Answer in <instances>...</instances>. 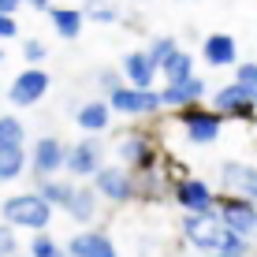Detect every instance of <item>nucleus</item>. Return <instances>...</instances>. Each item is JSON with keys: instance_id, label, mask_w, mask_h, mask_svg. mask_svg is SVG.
<instances>
[{"instance_id": "1", "label": "nucleus", "mask_w": 257, "mask_h": 257, "mask_svg": "<svg viewBox=\"0 0 257 257\" xmlns=\"http://www.w3.org/2000/svg\"><path fill=\"white\" fill-rule=\"evenodd\" d=\"M0 212H4V224L8 227H26V231H34V235H41L52 224V205L41 198L38 190H34V194H12V198H4Z\"/></svg>"}, {"instance_id": "2", "label": "nucleus", "mask_w": 257, "mask_h": 257, "mask_svg": "<svg viewBox=\"0 0 257 257\" xmlns=\"http://www.w3.org/2000/svg\"><path fill=\"white\" fill-rule=\"evenodd\" d=\"M161 146L153 142V135H146V131H127V135L119 138V164L127 168V172L135 175H149V172H161Z\"/></svg>"}, {"instance_id": "3", "label": "nucleus", "mask_w": 257, "mask_h": 257, "mask_svg": "<svg viewBox=\"0 0 257 257\" xmlns=\"http://www.w3.org/2000/svg\"><path fill=\"white\" fill-rule=\"evenodd\" d=\"M172 201L183 209V216H201L216 209V190L201 175H175L172 179Z\"/></svg>"}, {"instance_id": "4", "label": "nucleus", "mask_w": 257, "mask_h": 257, "mask_svg": "<svg viewBox=\"0 0 257 257\" xmlns=\"http://www.w3.org/2000/svg\"><path fill=\"white\" fill-rule=\"evenodd\" d=\"M90 187L97 190V198L112 201V205H127V201L138 198V179H135V172H127L123 164H104L101 172L93 175Z\"/></svg>"}, {"instance_id": "5", "label": "nucleus", "mask_w": 257, "mask_h": 257, "mask_svg": "<svg viewBox=\"0 0 257 257\" xmlns=\"http://www.w3.org/2000/svg\"><path fill=\"white\" fill-rule=\"evenodd\" d=\"M216 216L227 231H235L238 238H257V205L235 194H216Z\"/></svg>"}, {"instance_id": "6", "label": "nucleus", "mask_w": 257, "mask_h": 257, "mask_svg": "<svg viewBox=\"0 0 257 257\" xmlns=\"http://www.w3.org/2000/svg\"><path fill=\"white\" fill-rule=\"evenodd\" d=\"M175 116H179L183 135H187L190 146H212V142H220V135H224V116L205 108V104L183 108V112H175Z\"/></svg>"}, {"instance_id": "7", "label": "nucleus", "mask_w": 257, "mask_h": 257, "mask_svg": "<svg viewBox=\"0 0 257 257\" xmlns=\"http://www.w3.org/2000/svg\"><path fill=\"white\" fill-rule=\"evenodd\" d=\"M108 108L119 112V116H157L164 108L161 104V90H135V86L123 82L116 93H108Z\"/></svg>"}, {"instance_id": "8", "label": "nucleus", "mask_w": 257, "mask_h": 257, "mask_svg": "<svg viewBox=\"0 0 257 257\" xmlns=\"http://www.w3.org/2000/svg\"><path fill=\"white\" fill-rule=\"evenodd\" d=\"M101 168H104V146L97 138H78L75 146H67L64 172H71L75 179H93Z\"/></svg>"}, {"instance_id": "9", "label": "nucleus", "mask_w": 257, "mask_h": 257, "mask_svg": "<svg viewBox=\"0 0 257 257\" xmlns=\"http://www.w3.org/2000/svg\"><path fill=\"white\" fill-rule=\"evenodd\" d=\"M49 86H52L49 71H41V67H23L19 75H15V82H12V90H8V97H12L15 108H30V104H38L41 97L49 93Z\"/></svg>"}, {"instance_id": "10", "label": "nucleus", "mask_w": 257, "mask_h": 257, "mask_svg": "<svg viewBox=\"0 0 257 257\" xmlns=\"http://www.w3.org/2000/svg\"><path fill=\"white\" fill-rule=\"evenodd\" d=\"M220 187H224V194H235V198H246L257 205V164L224 161L220 164Z\"/></svg>"}, {"instance_id": "11", "label": "nucleus", "mask_w": 257, "mask_h": 257, "mask_svg": "<svg viewBox=\"0 0 257 257\" xmlns=\"http://www.w3.org/2000/svg\"><path fill=\"white\" fill-rule=\"evenodd\" d=\"M209 108H212V112H220L224 119H242V123L257 119V104H253L242 90H238L235 82L216 86V90H212V104H209Z\"/></svg>"}, {"instance_id": "12", "label": "nucleus", "mask_w": 257, "mask_h": 257, "mask_svg": "<svg viewBox=\"0 0 257 257\" xmlns=\"http://www.w3.org/2000/svg\"><path fill=\"white\" fill-rule=\"evenodd\" d=\"M67 164V146L60 138H38V146H34L30 153V172L38 175V179H56L60 172H64Z\"/></svg>"}, {"instance_id": "13", "label": "nucleus", "mask_w": 257, "mask_h": 257, "mask_svg": "<svg viewBox=\"0 0 257 257\" xmlns=\"http://www.w3.org/2000/svg\"><path fill=\"white\" fill-rule=\"evenodd\" d=\"M64 250L71 257H119V246L112 242L108 231H101V227H86V231H75L67 238Z\"/></svg>"}, {"instance_id": "14", "label": "nucleus", "mask_w": 257, "mask_h": 257, "mask_svg": "<svg viewBox=\"0 0 257 257\" xmlns=\"http://www.w3.org/2000/svg\"><path fill=\"white\" fill-rule=\"evenodd\" d=\"M205 93H209V82L201 75H194V78H187V82H179V86H164V90H161V104L172 108V112H183V108L201 104Z\"/></svg>"}, {"instance_id": "15", "label": "nucleus", "mask_w": 257, "mask_h": 257, "mask_svg": "<svg viewBox=\"0 0 257 257\" xmlns=\"http://www.w3.org/2000/svg\"><path fill=\"white\" fill-rule=\"evenodd\" d=\"M123 78H127V86H135V90H153V82L161 78V67L149 60L146 49H131L127 56H123Z\"/></svg>"}, {"instance_id": "16", "label": "nucleus", "mask_w": 257, "mask_h": 257, "mask_svg": "<svg viewBox=\"0 0 257 257\" xmlns=\"http://www.w3.org/2000/svg\"><path fill=\"white\" fill-rule=\"evenodd\" d=\"M201 60H205V67H238V41L231 34H205Z\"/></svg>"}, {"instance_id": "17", "label": "nucleus", "mask_w": 257, "mask_h": 257, "mask_svg": "<svg viewBox=\"0 0 257 257\" xmlns=\"http://www.w3.org/2000/svg\"><path fill=\"white\" fill-rule=\"evenodd\" d=\"M97 205H101V198H97V190L93 187H86V183H78L75 194H71V201L64 205V212L75 224H90V220L97 216Z\"/></svg>"}, {"instance_id": "18", "label": "nucleus", "mask_w": 257, "mask_h": 257, "mask_svg": "<svg viewBox=\"0 0 257 257\" xmlns=\"http://www.w3.org/2000/svg\"><path fill=\"white\" fill-rule=\"evenodd\" d=\"M75 123L86 131V135H101V131H108V123H112L108 101H86L82 108L75 112Z\"/></svg>"}, {"instance_id": "19", "label": "nucleus", "mask_w": 257, "mask_h": 257, "mask_svg": "<svg viewBox=\"0 0 257 257\" xmlns=\"http://www.w3.org/2000/svg\"><path fill=\"white\" fill-rule=\"evenodd\" d=\"M49 19H52V30L60 34L64 41H75L82 34V8H49Z\"/></svg>"}, {"instance_id": "20", "label": "nucleus", "mask_w": 257, "mask_h": 257, "mask_svg": "<svg viewBox=\"0 0 257 257\" xmlns=\"http://www.w3.org/2000/svg\"><path fill=\"white\" fill-rule=\"evenodd\" d=\"M198 71H194V52L187 49H179L172 60L161 67V78H164V86H179V82H187V78H194Z\"/></svg>"}, {"instance_id": "21", "label": "nucleus", "mask_w": 257, "mask_h": 257, "mask_svg": "<svg viewBox=\"0 0 257 257\" xmlns=\"http://www.w3.org/2000/svg\"><path fill=\"white\" fill-rule=\"evenodd\" d=\"M138 179V198L142 201H164L172 198V179L164 172H149V175H135Z\"/></svg>"}, {"instance_id": "22", "label": "nucleus", "mask_w": 257, "mask_h": 257, "mask_svg": "<svg viewBox=\"0 0 257 257\" xmlns=\"http://www.w3.org/2000/svg\"><path fill=\"white\" fill-rule=\"evenodd\" d=\"M75 187H78V183H67V179H41L38 183V194L49 201L52 209H56V205L64 209L67 201H71V194H75Z\"/></svg>"}, {"instance_id": "23", "label": "nucleus", "mask_w": 257, "mask_h": 257, "mask_svg": "<svg viewBox=\"0 0 257 257\" xmlns=\"http://www.w3.org/2000/svg\"><path fill=\"white\" fill-rule=\"evenodd\" d=\"M26 164H30L26 149H0V183H12V179H19Z\"/></svg>"}, {"instance_id": "24", "label": "nucleus", "mask_w": 257, "mask_h": 257, "mask_svg": "<svg viewBox=\"0 0 257 257\" xmlns=\"http://www.w3.org/2000/svg\"><path fill=\"white\" fill-rule=\"evenodd\" d=\"M26 127L19 116H0V149H23Z\"/></svg>"}, {"instance_id": "25", "label": "nucleus", "mask_w": 257, "mask_h": 257, "mask_svg": "<svg viewBox=\"0 0 257 257\" xmlns=\"http://www.w3.org/2000/svg\"><path fill=\"white\" fill-rule=\"evenodd\" d=\"M231 82L242 90L250 101L257 104V60H238V67H235V78Z\"/></svg>"}, {"instance_id": "26", "label": "nucleus", "mask_w": 257, "mask_h": 257, "mask_svg": "<svg viewBox=\"0 0 257 257\" xmlns=\"http://www.w3.org/2000/svg\"><path fill=\"white\" fill-rule=\"evenodd\" d=\"M146 52H149V60H153L157 67H164L168 60H172L175 52H179V41H175L172 34H161V38H153V41H149V49H146Z\"/></svg>"}, {"instance_id": "27", "label": "nucleus", "mask_w": 257, "mask_h": 257, "mask_svg": "<svg viewBox=\"0 0 257 257\" xmlns=\"http://www.w3.org/2000/svg\"><path fill=\"white\" fill-rule=\"evenodd\" d=\"M82 19H90V23H116L119 19V8L112 4V0H86Z\"/></svg>"}, {"instance_id": "28", "label": "nucleus", "mask_w": 257, "mask_h": 257, "mask_svg": "<svg viewBox=\"0 0 257 257\" xmlns=\"http://www.w3.org/2000/svg\"><path fill=\"white\" fill-rule=\"evenodd\" d=\"M30 257H71V253H67L52 235L41 231V235H34V242H30Z\"/></svg>"}, {"instance_id": "29", "label": "nucleus", "mask_w": 257, "mask_h": 257, "mask_svg": "<svg viewBox=\"0 0 257 257\" xmlns=\"http://www.w3.org/2000/svg\"><path fill=\"white\" fill-rule=\"evenodd\" d=\"M97 86H101L104 93H116L123 86V75H119V71H112V67H104L101 75H97Z\"/></svg>"}, {"instance_id": "30", "label": "nucleus", "mask_w": 257, "mask_h": 257, "mask_svg": "<svg viewBox=\"0 0 257 257\" xmlns=\"http://www.w3.org/2000/svg\"><path fill=\"white\" fill-rule=\"evenodd\" d=\"M23 56H26V60H30V64H34V67H38V64H41V60H45V56H49V49H45V45H41V41H38V38H30V41H23Z\"/></svg>"}, {"instance_id": "31", "label": "nucleus", "mask_w": 257, "mask_h": 257, "mask_svg": "<svg viewBox=\"0 0 257 257\" xmlns=\"http://www.w3.org/2000/svg\"><path fill=\"white\" fill-rule=\"evenodd\" d=\"M0 257H15V227L0 224Z\"/></svg>"}, {"instance_id": "32", "label": "nucleus", "mask_w": 257, "mask_h": 257, "mask_svg": "<svg viewBox=\"0 0 257 257\" xmlns=\"http://www.w3.org/2000/svg\"><path fill=\"white\" fill-rule=\"evenodd\" d=\"M19 34V26H15L12 15H0V41H8V38H15Z\"/></svg>"}, {"instance_id": "33", "label": "nucleus", "mask_w": 257, "mask_h": 257, "mask_svg": "<svg viewBox=\"0 0 257 257\" xmlns=\"http://www.w3.org/2000/svg\"><path fill=\"white\" fill-rule=\"evenodd\" d=\"M19 8V0H0V15H12Z\"/></svg>"}, {"instance_id": "34", "label": "nucleus", "mask_w": 257, "mask_h": 257, "mask_svg": "<svg viewBox=\"0 0 257 257\" xmlns=\"http://www.w3.org/2000/svg\"><path fill=\"white\" fill-rule=\"evenodd\" d=\"M30 4L38 8V12H49V8H52V0H30Z\"/></svg>"}, {"instance_id": "35", "label": "nucleus", "mask_w": 257, "mask_h": 257, "mask_svg": "<svg viewBox=\"0 0 257 257\" xmlns=\"http://www.w3.org/2000/svg\"><path fill=\"white\" fill-rule=\"evenodd\" d=\"M212 257H246V253H212Z\"/></svg>"}, {"instance_id": "36", "label": "nucleus", "mask_w": 257, "mask_h": 257, "mask_svg": "<svg viewBox=\"0 0 257 257\" xmlns=\"http://www.w3.org/2000/svg\"><path fill=\"white\" fill-rule=\"evenodd\" d=\"M0 60H4V49H0Z\"/></svg>"}, {"instance_id": "37", "label": "nucleus", "mask_w": 257, "mask_h": 257, "mask_svg": "<svg viewBox=\"0 0 257 257\" xmlns=\"http://www.w3.org/2000/svg\"><path fill=\"white\" fill-rule=\"evenodd\" d=\"M19 4H23V0H19Z\"/></svg>"}, {"instance_id": "38", "label": "nucleus", "mask_w": 257, "mask_h": 257, "mask_svg": "<svg viewBox=\"0 0 257 257\" xmlns=\"http://www.w3.org/2000/svg\"><path fill=\"white\" fill-rule=\"evenodd\" d=\"M15 257H19V253H15Z\"/></svg>"}]
</instances>
